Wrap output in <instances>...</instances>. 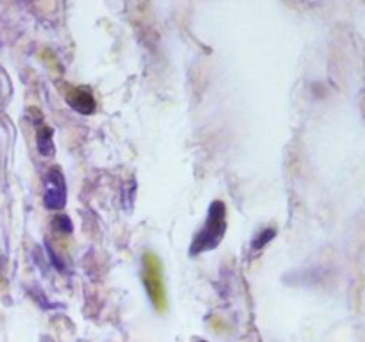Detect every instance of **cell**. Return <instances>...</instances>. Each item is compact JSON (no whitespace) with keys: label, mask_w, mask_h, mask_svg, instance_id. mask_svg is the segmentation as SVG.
Listing matches in <instances>:
<instances>
[{"label":"cell","mask_w":365,"mask_h":342,"mask_svg":"<svg viewBox=\"0 0 365 342\" xmlns=\"http://www.w3.org/2000/svg\"><path fill=\"white\" fill-rule=\"evenodd\" d=\"M45 250H47L48 260H50V264L54 266V269L59 271L61 274H65L66 273V264L62 262L61 259H59V255L54 252V248L50 246V242H45Z\"/></svg>","instance_id":"7"},{"label":"cell","mask_w":365,"mask_h":342,"mask_svg":"<svg viewBox=\"0 0 365 342\" xmlns=\"http://www.w3.org/2000/svg\"><path fill=\"white\" fill-rule=\"evenodd\" d=\"M143 266H145V273H143V280H145L146 291L152 298L153 305L159 310H164L166 306V292H164V282H163V271H160V262L157 260L156 255L146 253L143 259Z\"/></svg>","instance_id":"3"},{"label":"cell","mask_w":365,"mask_h":342,"mask_svg":"<svg viewBox=\"0 0 365 342\" xmlns=\"http://www.w3.org/2000/svg\"><path fill=\"white\" fill-rule=\"evenodd\" d=\"M54 228H58V230L62 232V234H72L73 223L66 214H58V216L54 218Z\"/></svg>","instance_id":"8"},{"label":"cell","mask_w":365,"mask_h":342,"mask_svg":"<svg viewBox=\"0 0 365 342\" xmlns=\"http://www.w3.org/2000/svg\"><path fill=\"white\" fill-rule=\"evenodd\" d=\"M227 232V207L219 200H214L207 210V220L202 230L195 235L189 248V255L198 257L202 253L216 250L219 246L221 239Z\"/></svg>","instance_id":"1"},{"label":"cell","mask_w":365,"mask_h":342,"mask_svg":"<svg viewBox=\"0 0 365 342\" xmlns=\"http://www.w3.org/2000/svg\"><path fill=\"white\" fill-rule=\"evenodd\" d=\"M275 237H276L275 228H262V230L254 237L251 246H254V250H262L266 245H269V242H271Z\"/></svg>","instance_id":"6"},{"label":"cell","mask_w":365,"mask_h":342,"mask_svg":"<svg viewBox=\"0 0 365 342\" xmlns=\"http://www.w3.org/2000/svg\"><path fill=\"white\" fill-rule=\"evenodd\" d=\"M66 102L70 104V107L75 109L77 112L84 116L91 114L94 111V98L86 90H72L66 95Z\"/></svg>","instance_id":"4"},{"label":"cell","mask_w":365,"mask_h":342,"mask_svg":"<svg viewBox=\"0 0 365 342\" xmlns=\"http://www.w3.org/2000/svg\"><path fill=\"white\" fill-rule=\"evenodd\" d=\"M68 202L66 178L61 168L54 166L43 177V203L48 210H62Z\"/></svg>","instance_id":"2"},{"label":"cell","mask_w":365,"mask_h":342,"mask_svg":"<svg viewBox=\"0 0 365 342\" xmlns=\"http://www.w3.org/2000/svg\"><path fill=\"white\" fill-rule=\"evenodd\" d=\"M36 146L43 157L54 155V129L41 123L36 130Z\"/></svg>","instance_id":"5"},{"label":"cell","mask_w":365,"mask_h":342,"mask_svg":"<svg viewBox=\"0 0 365 342\" xmlns=\"http://www.w3.org/2000/svg\"><path fill=\"white\" fill-rule=\"evenodd\" d=\"M200 342H202V341H200Z\"/></svg>","instance_id":"9"}]
</instances>
